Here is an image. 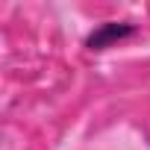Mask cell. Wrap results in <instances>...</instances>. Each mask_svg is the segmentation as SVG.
I'll return each mask as SVG.
<instances>
[{
  "mask_svg": "<svg viewBox=\"0 0 150 150\" xmlns=\"http://www.w3.org/2000/svg\"><path fill=\"white\" fill-rule=\"evenodd\" d=\"M132 33H135V24H129V21H106V24H100L97 30L88 33L86 47H88V50H103V47H112V44L121 41V38H129Z\"/></svg>",
  "mask_w": 150,
  "mask_h": 150,
  "instance_id": "cell-1",
  "label": "cell"
}]
</instances>
